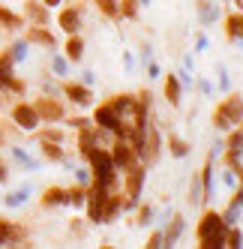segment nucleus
Here are the masks:
<instances>
[{"label": "nucleus", "mask_w": 243, "mask_h": 249, "mask_svg": "<svg viewBox=\"0 0 243 249\" xmlns=\"http://www.w3.org/2000/svg\"><path fill=\"white\" fill-rule=\"evenodd\" d=\"M81 159L87 162V168H90V177H93L96 183L117 189L120 171H117V165H114V159H111V153H108V147H105V144H99V147L87 150V153H84Z\"/></svg>", "instance_id": "1"}, {"label": "nucleus", "mask_w": 243, "mask_h": 249, "mask_svg": "<svg viewBox=\"0 0 243 249\" xmlns=\"http://www.w3.org/2000/svg\"><path fill=\"white\" fill-rule=\"evenodd\" d=\"M210 123H213V129H219V132H228V129L240 126V123H243V93H237V90L225 93L216 102V108L210 114Z\"/></svg>", "instance_id": "2"}, {"label": "nucleus", "mask_w": 243, "mask_h": 249, "mask_svg": "<svg viewBox=\"0 0 243 249\" xmlns=\"http://www.w3.org/2000/svg\"><path fill=\"white\" fill-rule=\"evenodd\" d=\"M123 177V183H120V195H123V213H132L138 204H141L144 198V183H147V165L144 162H138L132 165L129 171L120 174Z\"/></svg>", "instance_id": "3"}, {"label": "nucleus", "mask_w": 243, "mask_h": 249, "mask_svg": "<svg viewBox=\"0 0 243 249\" xmlns=\"http://www.w3.org/2000/svg\"><path fill=\"white\" fill-rule=\"evenodd\" d=\"M93 123H96L102 132H108L111 138H123V132H126L123 117L117 114V108H114L108 99H102L99 105H93Z\"/></svg>", "instance_id": "4"}, {"label": "nucleus", "mask_w": 243, "mask_h": 249, "mask_svg": "<svg viewBox=\"0 0 243 249\" xmlns=\"http://www.w3.org/2000/svg\"><path fill=\"white\" fill-rule=\"evenodd\" d=\"M108 153H111V159H114V165H117L120 174L141 162V153H138V147L132 144V141H126V138H111Z\"/></svg>", "instance_id": "5"}, {"label": "nucleus", "mask_w": 243, "mask_h": 249, "mask_svg": "<svg viewBox=\"0 0 243 249\" xmlns=\"http://www.w3.org/2000/svg\"><path fill=\"white\" fill-rule=\"evenodd\" d=\"M225 231H228V225H225V219H222V210L204 207L201 216H198V222H195V243L213 237V234H225Z\"/></svg>", "instance_id": "6"}, {"label": "nucleus", "mask_w": 243, "mask_h": 249, "mask_svg": "<svg viewBox=\"0 0 243 249\" xmlns=\"http://www.w3.org/2000/svg\"><path fill=\"white\" fill-rule=\"evenodd\" d=\"M108 195H111V186H102V183H96V180L87 183V201H84V210H87V222L102 225V207H105Z\"/></svg>", "instance_id": "7"}, {"label": "nucleus", "mask_w": 243, "mask_h": 249, "mask_svg": "<svg viewBox=\"0 0 243 249\" xmlns=\"http://www.w3.org/2000/svg\"><path fill=\"white\" fill-rule=\"evenodd\" d=\"M33 108H36V114H39L42 123H63V120H66V105H63V99H57L54 93L36 96V99H33Z\"/></svg>", "instance_id": "8"}, {"label": "nucleus", "mask_w": 243, "mask_h": 249, "mask_svg": "<svg viewBox=\"0 0 243 249\" xmlns=\"http://www.w3.org/2000/svg\"><path fill=\"white\" fill-rule=\"evenodd\" d=\"M57 27L72 36V33H81L84 27V3H69V6H57Z\"/></svg>", "instance_id": "9"}, {"label": "nucleus", "mask_w": 243, "mask_h": 249, "mask_svg": "<svg viewBox=\"0 0 243 249\" xmlns=\"http://www.w3.org/2000/svg\"><path fill=\"white\" fill-rule=\"evenodd\" d=\"M141 162L150 168L153 162H159V156H162V135L159 129L153 126V123H147V129H144V138H141Z\"/></svg>", "instance_id": "10"}, {"label": "nucleus", "mask_w": 243, "mask_h": 249, "mask_svg": "<svg viewBox=\"0 0 243 249\" xmlns=\"http://www.w3.org/2000/svg\"><path fill=\"white\" fill-rule=\"evenodd\" d=\"M12 123L18 126L21 132H36L39 129V114H36V108H33V102H15L12 105Z\"/></svg>", "instance_id": "11"}, {"label": "nucleus", "mask_w": 243, "mask_h": 249, "mask_svg": "<svg viewBox=\"0 0 243 249\" xmlns=\"http://www.w3.org/2000/svg\"><path fill=\"white\" fill-rule=\"evenodd\" d=\"M60 93L72 102V105H78V108H90V105H93V90H90V84H84V81H69V78H63Z\"/></svg>", "instance_id": "12"}, {"label": "nucleus", "mask_w": 243, "mask_h": 249, "mask_svg": "<svg viewBox=\"0 0 243 249\" xmlns=\"http://www.w3.org/2000/svg\"><path fill=\"white\" fill-rule=\"evenodd\" d=\"M237 159H243V126L228 129L222 141V165L237 162Z\"/></svg>", "instance_id": "13"}, {"label": "nucleus", "mask_w": 243, "mask_h": 249, "mask_svg": "<svg viewBox=\"0 0 243 249\" xmlns=\"http://www.w3.org/2000/svg\"><path fill=\"white\" fill-rule=\"evenodd\" d=\"M0 246H27V231L18 222L0 219Z\"/></svg>", "instance_id": "14"}, {"label": "nucleus", "mask_w": 243, "mask_h": 249, "mask_svg": "<svg viewBox=\"0 0 243 249\" xmlns=\"http://www.w3.org/2000/svg\"><path fill=\"white\" fill-rule=\"evenodd\" d=\"M222 36L228 42H243V9H231L222 15Z\"/></svg>", "instance_id": "15"}, {"label": "nucleus", "mask_w": 243, "mask_h": 249, "mask_svg": "<svg viewBox=\"0 0 243 249\" xmlns=\"http://www.w3.org/2000/svg\"><path fill=\"white\" fill-rule=\"evenodd\" d=\"M24 39H27L30 45H39V48H48V51L57 48V36L48 30V24H30L27 33H24Z\"/></svg>", "instance_id": "16"}, {"label": "nucleus", "mask_w": 243, "mask_h": 249, "mask_svg": "<svg viewBox=\"0 0 243 249\" xmlns=\"http://www.w3.org/2000/svg\"><path fill=\"white\" fill-rule=\"evenodd\" d=\"M162 96H165V102L168 105H177L183 102V75H177V72H165V78H162Z\"/></svg>", "instance_id": "17"}, {"label": "nucleus", "mask_w": 243, "mask_h": 249, "mask_svg": "<svg viewBox=\"0 0 243 249\" xmlns=\"http://www.w3.org/2000/svg\"><path fill=\"white\" fill-rule=\"evenodd\" d=\"M24 21L27 24H48L51 21V9L42 0H24Z\"/></svg>", "instance_id": "18"}, {"label": "nucleus", "mask_w": 243, "mask_h": 249, "mask_svg": "<svg viewBox=\"0 0 243 249\" xmlns=\"http://www.w3.org/2000/svg\"><path fill=\"white\" fill-rule=\"evenodd\" d=\"M213 165H216V159H213V153L204 159V165H201V171H198V177H201V201L207 204L213 198Z\"/></svg>", "instance_id": "19"}, {"label": "nucleus", "mask_w": 243, "mask_h": 249, "mask_svg": "<svg viewBox=\"0 0 243 249\" xmlns=\"http://www.w3.org/2000/svg\"><path fill=\"white\" fill-rule=\"evenodd\" d=\"M123 213V195H120V189H111L105 207H102V225H111L117 222V216Z\"/></svg>", "instance_id": "20"}, {"label": "nucleus", "mask_w": 243, "mask_h": 249, "mask_svg": "<svg viewBox=\"0 0 243 249\" xmlns=\"http://www.w3.org/2000/svg\"><path fill=\"white\" fill-rule=\"evenodd\" d=\"M84 48H87V42H84L81 33H72V36H66V45H63V57L69 63H81L84 60Z\"/></svg>", "instance_id": "21"}, {"label": "nucleus", "mask_w": 243, "mask_h": 249, "mask_svg": "<svg viewBox=\"0 0 243 249\" xmlns=\"http://www.w3.org/2000/svg\"><path fill=\"white\" fill-rule=\"evenodd\" d=\"M39 204L42 207H66L69 204V192H66V186H48L45 192H42V198H39Z\"/></svg>", "instance_id": "22"}, {"label": "nucleus", "mask_w": 243, "mask_h": 249, "mask_svg": "<svg viewBox=\"0 0 243 249\" xmlns=\"http://www.w3.org/2000/svg\"><path fill=\"white\" fill-rule=\"evenodd\" d=\"M12 81H15V60H12L9 51H3V54H0V90L9 93Z\"/></svg>", "instance_id": "23"}, {"label": "nucleus", "mask_w": 243, "mask_h": 249, "mask_svg": "<svg viewBox=\"0 0 243 249\" xmlns=\"http://www.w3.org/2000/svg\"><path fill=\"white\" fill-rule=\"evenodd\" d=\"M39 153L48 162H63L66 150H63V141H51V138H39Z\"/></svg>", "instance_id": "24"}, {"label": "nucleus", "mask_w": 243, "mask_h": 249, "mask_svg": "<svg viewBox=\"0 0 243 249\" xmlns=\"http://www.w3.org/2000/svg\"><path fill=\"white\" fill-rule=\"evenodd\" d=\"M183 228H186V219H183V213H174V216L168 219V225L162 228V234H165V249L168 246H174L183 234Z\"/></svg>", "instance_id": "25"}, {"label": "nucleus", "mask_w": 243, "mask_h": 249, "mask_svg": "<svg viewBox=\"0 0 243 249\" xmlns=\"http://www.w3.org/2000/svg\"><path fill=\"white\" fill-rule=\"evenodd\" d=\"M165 147H168V153L174 156V159H186L189 153H192V144H189L186 138H180V135H168Z\"/></svg>", "instance_id": "26"}, {"label": "nucleus", "mask_w": 243, "mask_h": 249, "mask_svg": "<svg viewBox=\"0 0 243 249\" xmlns=\"http://www.w3.org/2000/svg\"><path fill=\"white\" fill-rule=\"evenodd\" d=\"M0 27H6V30H18V27H24V15L12 12V9H6L3 3H0Z\"/></svg>", "instance_id": "27"}, {"label": "nucleus", "mask_w": 243, "mask_h": 249, "mask_svg": "<svg viewBox=\"0 0 243 249\" xmlns=\"http://www.w3.org/2000/svg\"><path fill=\"white\" fill-rule=\"evenodd\" d=\"M93 3H96V9L105 15L108 21H123V15H120V3H117V0H93Z\"/></svg>", "instance_id": "28"}, {"label": "nucleus", "mask_w": 243, "mask_h": 249, "mask_svg": "<svg viewBox=\"0 0 243 249\" xmlns=\"http://www.w3.org/2000/svg\"><path fill=\"white\" fill-rule=\"evenodd\" d=\"M69 192V207H84V201H87V186H81V183H75V186H69L66 189Z\"/></svg>", "instance_id": "29"}, {"label": "nucleus", "mask_w": 243, "mask_h": 249, "mask_svg": "<svg viewBox=\"0 0 243 249\" xmlns=\"http://www.w3.org/2000/svg\"><path fill=\"white\" fill-rule=\"evenodd\" d=\"M240 246H243V228L228 225V231H225V249H240Z\"/></svg>", "instance_id": "30"}, {"label": "nucleus", "mask_w": 243, "mask_h": 249, "mask_svg": "<svg viewBox=\"0 0 243 249\" xmlns=\"http://www.w3.org/2000/svg\"><path fill=\"white\" fill-rule=\"evenodd\" d=\"M132 213H135V225H150V219H153V204L141 201Z\"/></svg>", "instance_id": "31"}, {"label": "nucleus", "mask_w": 243, "mask_h": 249, "mask_svg": "<svg viewBox=\"0 0 243 249\" xmlns=\"http://www.w3.org/2000/svg\"><path fill=\"white\" fill-rule=\"evenodd\" d=\"M117 3H120V15H123L126 21H135L138 18V9H141L138 0H117Z\"/></svg>", "instance_id": "32"}, {"label": "nucleus", "mask_w": 243, "mask_h": 249, "mask_svg": "<svg viewBox=\"0 0 243 249\" xmlns=\"http://www.w3.org/2000/svg\"><path fill=\"white\" fill-rule=\"evenodd\" d=\"M198 15H201V21L204 24H210L216 18V6H213V0H198Z\"/></svg>", "instance_id": "33"}, {"label": "nucleus", "mask_w": 243, "mask_h": 249, "mask_svg": "<svg viewBox=\"0 0 243 249\" xmlns=\"http://www.w3.org/2000/svg\"><path fill=\"white\" fill-rule=\"evenodd\" d=\"M27 45H30L27 39H18V42H12V45H9V54H12V60H15V63L27 60Z\"/></svg>", "instance_id": "34"}, {"label": "nucleus", "mask_w": 243, "mask_h": 249, "mask_svg": "<svg viewBox=\"0 0 243 249\" xmlns=\"http://www.w3.org/2000/svg\"><path fill=\"white\" fill-rule=\"evenodd\" d=\"M144 249H165V234H162V228L150 231L147 240H144Z\"/></svg>", "instance_id": "35"}, {"label": "nucleus", "mask_w": 243, "mask_h": 249, "mask_svg": "<svg viewBox=\"0 0 243 249\" xmlns=\"http://www.w3.org/2000/svg\"><path fill=\"white\" fill-rule=\"evenodd\" d=\"M51 69H54L57 78H66V69H69V60L63 54H54V60H51Z\"/></svg>", "instance_id": "36"}, {"label": "nucleus", "mask_w": 243, "mask_h": 249, "mask_svg": "<svg viewBox=\"0 0 243 249\" xmlns=\"http://www.w3.org/2000/svg\"><path fill=\"white\" fill-rule=\"evenodd\" d=\"M12 156H15V159H18V162H21L24 168H30V171H33V168H36V165H39V162H36V159H30V156H27V153H24L21 147H12Z\"/></svg>", "instance_id": "37"}, {"label": "nucleus", "mask_w": 243, "mask_h": 249, "mask_svg": "<svg viewBox=\"0 0 243 249\" xmlns=\"http://www.w3.org/2000/svg\"><path fill=\"white\" fill-rule=\"evenodd\" d=\"M24 201H27V189H18V192L6 195V207H21Z\"/></svg>", "instance_id": "38"}, {"label": "nucleus", "mask_w": 243, "mask_h": 249, "mask_svg": "<svg viewBox=\"0 0 243 249\" xmlns=\"http://www.w3.org/2000/svg\"><path fill=\"white\" fill-rule=\"evenodd\" d=\"M66 123L72 126L75 132L78 129H87V126H93V117H66Z\"/></svg>", "instance_id": "39"}, {"label": "nucleus", "mask_w": 243, "mask_h": 249, "mask_svg": "<svg viewBox=\"0 0 243 249\" xmlns=\"http://www.w3.org/2000/svg\"><path fill=\"white\" fill-rule=\"evenodd\" d=\"M39 138H51V141H63V132L60 129H42Z\"/></svg>", "instance_id": "40"}, {"label": "nucleus", "mask_w": 243, "mask_h": 249, "mask_svg": "<svg viewBox=\"0 0 243 249\" xmlns=\"http://www.w3.org/2000/svg\"><path fill=\"white\" fill-rule=\"evenodd\" d=\"M9 180V168H6V162L0 159V183H6Z\"/></svg>", "instance_id": "41"}, {"label": "nucleus", "mask_w": 243, "mask_h": 249, "mask_svg": "<svg viewBox=\"0 0 243 249\" xmlns=\"http://www.w3.org/2000/svg\"><path fill=\"white\" fill-rule=\"evenodd\" d=\"M219 87H222V90H228V72H225V69H219Z\"/></svg>", "instance_id": "42"}, {"label": "nucleus", "mask_w": 243, "mask_h": 249, "mask_svg": "<svg viewBox=\"0 0 243 249\" xmlns=\"http://www.w3.org/2000/svg\"><path fill=\"white\" fill-rule=\"evenodd\" d=\"M42 3H45L48 9H57V6H63V3H66V0H42Z\"/></svg>", "instance_id": "43"}, {"label": "nucleus", "mask_w": 243, "mask_h": 249, "mask_svg": "<svg viewBox=\"0 0 243 249\" xmlns=\"http://www.w3.org/2000/svg\"><path fill=\"white\" fill-rule=\"evenodd\" d=\"M231 3H234V9H240V0H231Z\"/></svg>", "instance_id": "44"}, {"label": "nucleus", "mask_w": 243, "mask_h": 249, "mask_svg": "<svg viewBox=\"0 0 243 249\" xmlns=\"http://www.w3.org/2000/svg\"><path fill=\"white\" fill-rule=\"evenodd\" d=\"M138 3H141V6H144V3H147V0H138Z\"/></svg>", "instance_id": "45"}, {"label": "nucleus", "mask_w": 243, "mask_h": 249, "mask_svg": "<svg viewBox=\"0 0 243 249\" xmlns=\"http://www.w3.org/2000/svg\"><path fill=\"white\" fill-rule=\"evenodd\" d=\"M0 102H3V90H0Z\"/></svg>", "instance_id": "46"}, {"label": "nucleus", "mask_w": 243, "mask_h": 249, "mask_svg": "<svg viewBox=\"0 0 243 249\" xmlns=\"http://www.w3.org/2000/svg\"><path fill=\"white\" fill-rule=\"evenodd\" d=\"M240 9H243V0H240Z\"/></svg>", "instance_id": "47"}]
</instances>
